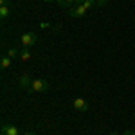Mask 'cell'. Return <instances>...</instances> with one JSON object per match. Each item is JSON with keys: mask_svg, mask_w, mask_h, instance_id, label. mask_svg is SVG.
Returning <instances> with one entry per match:
<instances>
[{"mask_svg": "<svg viewBox=\"0 0 135 135\" xmlns=\"http://www.w3.org/2000/svg\"><path fill=\"white\" fill-rule=\"evenodd\" d=\"M49 90V83L45 79H32V86H31V94H42Z\"/></svg>", "mask_w": 135, "mask_h": 135, "instance_id": "cell-1", "label": "cell"}, {"mask_svg": "<svg viewBox=\"0 0 135 135\" xmlns=\"http://www.w3.org/2000/svg\"><path fill=\"white\" fill-rule=\"evenodd\" d=\"M20 42L23 47H32L34 43L38 42V36H36V32H25V34H22V38H20Z\"/></svg>", "mask_w": 135, "mask_h": 135, "instance_id": "cell-2", "label": "cell"}, {"mask_svg": "<svg viewBox=\"0 0 135 135\" xmlns=\"http://www.w3.org/2000/svg\"><path fill=\"white\" fill-rule=\"evenodd\" d=\"M18 86H20L22 90H27V92H31L32 79L29 78V74H23V76H20V79H18Z\"/></svg>", "mask_w": 135, "mask_h": 135, "instance_id": "cell-3", "label": "cell"}, {"mask_svg": "<svg viewBox=\"0 0 135 135\" xmlns=\"http://www.w3.org/2000/svg\"><path fill=\"white\" fill-rule=\"evenodd\" d=\"M72 106L78 110V112H88V103L85 101L83 97H74Z\"/></svg>", "mask_w": 135, "mask_h": 135, "instance_id": "cell-4", "label": "cell"}, {"mask_svg": "<svg viewBox=\"0 0 135 135\" xmlns=\"http://www.w3.org/2000/svg\"><path fill=\"white\" fill-rule=\"evenodd\" d=\"M67 13H69L72 18H79V16H83L85 13H86V7H85L83 4H78L76 7H70V9L67 11Z\"/></svg>", "mask_w": 135, "mask_h": 135, "instance_id": "cell-5", "label": "cell"}, {"mask_svg": "<svg viewBox=\"0 0 135 135\" xmlns=\"http://www.w3.org/2000/svg\"><path fill=\"white\" fill-rule=\"evenodd\" d=\"M2 135H18V126L4 124V126H2Z\"/></svg>", "mask_w": 135, "mask_h": 135, "instance_id": "cell-6", "label": "cell"}, {"mask_svg": "<svg viewBox=\"0 0 135 135\" xmlns=\"http://www.w3.org/2000/svg\"><path fill=\"white\" fill-rule=\"evenodd\" d=\"M31 51H29V49H27V47H23V49H22L20 51V58H18V60H22V61H29V60H31Z\"/></svg>", "mask_w": 135, "mask_h": 135, "instance_id": "cell-7", "label": "cell"}, {"mask_svg": "<svg viewBox=\"0 0 135 135\" xmlns=\"http://www.w3.org/2000/svg\"><path fill=\"white\" fill-rule=\"evenodd\" d=\"M9 15H11V7L9 6H0V18H2V20H6Z\"/></svg>", "mask_w": 135, "mask_h": 135, "instance_id": "cell-8", "label": "cell"}, {"mask_svg": "<svg viewBox=\"0 0 135 135\" xmlns=\"http://www.w3.org/2000/svg\"><path fill=\"white\" fill-rule=\"evenodd\" d=\"M11 60H13V58H9V56L6 54V56L0 60V67H2V69H9L11 67Z\"/></svg>", "mask_w": 135, "mask_h": 135, "instance_id": "cell-9", "label": "cell"}, {"mask_svg": "<svg viewBox=\"0 0 135 135\" xmlns=\"http://www.w3.org/2000/svg\"><path fill=\"white\" fill-rule=\"evenodd\" d=\"M7 56L13 58V60H15V58H20V51H16V49H9V51H7Z\"/></svg>", "mask_w": 135, "mask_h": 135, "instance_id": "cell-10", "label": "cell"}, {"mask_svg": "<svg viewBox=\"0 0 135 135\" xmlns=\"http://www.w3.org/2000/svg\"><path fill=\"white\" fill-rule=\"evenodd\" d=\"M83 6L86 7V11H88V9H92L94 6H95V0H85V2H83Z\"/></svg>", "mask_w": 135, "mask_h": 135, "instance_id": "cell-11", "label": "cell"}, {"mask_svg": "<svg viewBox=\"0 0 135 135\" xmlns=\"http://www.w3.org/2000/svg\"><path fill=\"white\" fill-rule=\"evenodd\" d=\"M108 0H95V6H106Z\"/></svg>", "mask_w": 135, "mask_h": 135, "instance_id": "cell-12", "label": "cell"}, {"mask_svg": "<svg viewBox=\"0 0 135 135\" xmlns=\"http://www.w3.org/2000/svg\"><path fill=\"white\" fill-rule=\"evenodd\" d=\"M49 25H51V23H47V22H42V23H40V27H42V29H47Z\"/></svg>", "mask_w": 135, "mask_h": 135, "instance_id": "cell-13", "label": "cell"}, {"mask_svg": "<svg viewBox=\"0 0 135 135\" xmlns=\"http://www.w3.org/2000/svg\"><path fill=\"white\" fill-rule=\"evenodd\" d=\"M123 135H135V132H132V130H126Z\"/></svg>", "mask_w": 135, "mask_h": 135, "instance_id": "cell-14", "label": "cell"}, {"mask_svg": "<svg viewBox=\"0 0 135 135\" xmlns=\"http://www.w3.org/2000/svg\"><path fill=\"white\" fill-rule=\"evenodd\" d=\"M23 135H34L32 132H23Z\"/></svg>", "mask_w": 135, "mask_h": 135, "instance_id": "cell-15", "label": "cell"}, {"mask_svg": "<svg viewBox=\"0 0 135 135\" xmlns=\"http://www.w3.org/2000/svg\"><path fill=\"white\" fill-rule=\"evenodd\" d=\"M70 4H79V0H70Z\"/></svg>", "mask_w": 135, "mask_h": 135, "instance_id": "cell-16", "label": "cell"}, {"mask_svg": "<svg viewBox=\"0 0 135 135\" xmlns=\"http://www.w3.org/2000/svg\"><path fill=\"white\" fill-rule=\"evenodd\" d=\"M108 135H119V133H117V132H112V133H108Z\"/></svg>", "mask_w": 135, "mask_h": 135, "instance_id": "cell-17", "label": "cell"}, {"mask_svg": "<svg viewBox=\"0 0 135 135\" xmlns=\"http://www.w3.org/2000/svg\"><path fill=\"white\" fill-rule=\"evenodd\" d=\"M45 2H52V0H45Z\"/></svg>", "mask_w": 135, "mask_h": 135, "instance_id": "cell-18", "label": "cell"}]
</instances>
